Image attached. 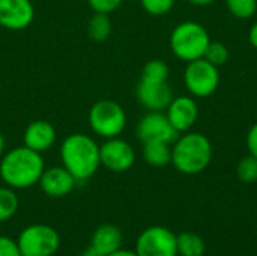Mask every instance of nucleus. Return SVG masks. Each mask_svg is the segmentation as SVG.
<instances>
[{"label":"nucleus","mask_w":257,"mask_h":256,"mask_svg":"<svg viewBox=\"0 0 257 256\" xmlns=\"http://www.w3.org/2000/svg\"><path fill=\"white\" fill-rule=\"evenodd\" d=\"M44 170L45 163L42 154L24 145L12 148L0 158V178L14 190L33 187L39 183Z\"/></svg>","instance_id":"f257e3e1"},{"label":"nucleus","mask_w":257,"mask_h":256,"mask_svg":"<svg viewBox=\"0 0 257 256\" xmlns=\"http://www.w3.org/2000/svg\"><path fill=\"white\" fill-rule=\"evenodd\" d=\"M60 160L77 183L87 181L101 167L99 145L87 134H69L60 145Z\"/></svg>","instance_id":"f03ea898"},{"label":"nucleus","mask_w":257,"mask_h":256,"mask_svg":"<svg viewBox=\"0 0 257 256\" xmlns=\"http://www.w3.org/2000/svg\"><path fill=\"white\" fill-rule=\"evenodd\" d=\"M212 143L203 133L187 131L172 145V164L184 175H197L212 161Z\"/></svg>","instance_id":"7ed1b4c3"},{"label":"nucleus","mask_w":257,"mask_h":256,"mask_svg":"<svg viewBox=\"0 0 257 256\" xmlns=\"http://www.w3.org/2000/svg\"><path fill=\"white\" fill-rule=\"evenodd\" d=\"M172 53L184 60L191 62L205 56V51L211 42L209 32L197 21H182L170 33Z\"/></svg>","instance_id":"20e7f679"},{"label":"nucleus","mask_w":257,"mask_h":256,"mask_svg":"<svg viewBox=\"0 0 257 256\" xmlns=\"http://www.w3.org/2000/svg\"><path fill=\"white\" fill-rule=\"evenodd\" d=\"M89 125L99 137H117L126 127V113L119 103L99 100L89 110Z\"/></svg>","instance_id":"39448f33"},{"label":"nucleus","mask_w":257,"mask_h":256,"mask_svg":"<svg viewBox=\"0 0 257 256\" xmlns=\"http://www.w3.org/2000/svg\"><path fill=\"white\" fill-rule=\"evenodd\" d=\"M17 243L21 256H53L60 247V237L54 228L35 223L20 232Z\"/></svg>","instance_id":"423d86ee"},{"label":"nucleus","mask_w":257,"mask_h":256,"mask_svg":"<svg viewBox=\"0 0 257 256\" xmlns=\"http://www.w3.org/2000/svg\"><path fill=\"white\" fill-rule=\"evenodd\" d=\"M184 83L196 98L211 97L220 84V71L205 57L191 60L184 71Z\"/></svg>","instance_id":"0eeeda50"},{"label":"nucleus","mask_w":257,"mask_h":256,"mask_svg":"<svg viewBox=\"0 0 257 256\" xmlns=\"http://www.w3.org/2000/svg\"><path fill=\"white\" fill-rule=\"evenodd\" d=\"M134 250L139 256H178L176 235L164 226H149L137 237Z\"/></svg>","instance_id":"6e6552de"},{"label":"nucleus","mask_w":257,"mask_h":256,"mask_svg":"<svg viewBox=\"0 0 257 256\" xmlns=\"http://www.w3.org/2000/svg\"><path fill=\"white\" fill-rule=\"evenodd\" d=\"M99 158L101 166L114 174H123L130 170L136 163V151L130 142L117 137L105 139L99 145Z\"/></svg>","instance_id":"1a4fd4ad"},{"label":"nucleus","mask_w":257,"mask_h":256,"mask_svg":"<svg viewBox=\"0 0 257 256\" xmlns=\"http://www.w3.org/2000/svg\"><path fill=\"white\" fill-rule=\"evenodd\" d=\"M137 137L142 140V143L151 140H160L173 145L175 140L179 137V133L173 128L166 113L151 110L139 121Z\"/></svg>","instance_id":"9d476101"},{"label":"nucleus","mask_w":257,"mask_h":256,"mask_svg":"<svg viewBox=\"0 0 257 256\" xmlns=\"http://www.w3.org/2000/svg\"><path fill=\"white\" fill-rule=\"evenodd\" d=\"M137 101L148 110H166L173 100V91L169 80H151L140 77L136 86Z\"/></svg>","instance_id":"9b49d317"},{"label":"nucleus","mask_w":257,"mask_h":256,"mask_svg":"<svg viewBox=\"0 0 257 256\" xmlns=\"http://www.w3.org/2000/svg\"><path fill=\"white\" fill-rule=\"evenodd\" d=\"M35 8L30 0H0V26L18 32L32 24Z\"/></svg>","instance_id":"f8f14e48"},{"label":"nucleus","mask_w":257,"mask_h":256,"mask_svg":"<svg viewBox=\"0 0 257 256\" xmlns=\"http://www.w3.org/2000/svg\"><path fill=\"white\" fill-rule=\"evenodd\" d=\"M166 115L173 125V128L182 134L187 131H191L194 124L199 119V106L197 101L191 97L181 95V97H173L170 104L166 109Z\"/></svg>","instance_id":"ddd939ff"},{"label":"nucleus","mask_w":257,"mask_h":256,"mask_svg":"<svg viewBox=\"0 0 257 256\" xmlns=\"http://www.w3.org/2000/svg\"><path fill=\"white\" fill-rule=\"evenodd\" d=\"M38 184L44 195L50 198H65L74 190L77 181L63 166H53L42 172Z\"/></svg>","instance_id":"4468645a"},{"label":"nucleus","mask_w":257,"mask_h":256,"mask_svg":"<svg viewBox=\"0 0 257 256\" xmlns=\"http://www.w3.org/2000/svg\"><path fill=\"white\" fill-rule=\"evenodd\" d=\"M57 139V133L56 128L53 127V124H50L48 121L44 119H38L30 122L23 134V142L24 146L36 151V152H45L48 149L53 148V145L56 143Z\"/></svg>","instance_id":"2eb2a0df"},{"label":"nucleus","mask_w":257,"mask_h":256,"mask_svg":"<svg viewBox=\"0 0 257 256\" xmlns=\"http://www.w3.org/2000/svg\"><path fill=\"white\" fill-rule=\"evenodd\" d=\"M122 231L111 223L101 225L99 228L95 229L90 238V246L99 250L102 255H110L122 247Z\"/></svg>","instance_id":"dca6fc26"},{"label":"nucleus","mask_w":257,"mask_h":256,"mask_svg":"<svg viewBox=\"0 0 257 256\" xmlns=\"http://www.w3.org/2000/svg\"><path fill=\"white\" fill-rule=\"evenodd\" d=\"M143 158L152 167H164L172 163V145L160 140L145 142Z\"/></svg>","instance_id":"f3484780"},{"label":"nucleus","mask_w":257,"mask_h":256,"mask_svg":"<svg viewBox=\"0 0 257 256\" xmlns=\"http://www.w3.org/2000/svg\"><path fill=\"white\" fill-rule=\"evenodd\" d=\"M178 256H203L206 244L196 232H181L176 235Z\"/></svg>","instance_id":"a211bd4d"},{"label":"nucleus","mask_w":257,"mask_h":256,"mask_svg":"<svg viewBox=\"0 0 257 256\" xmlns=\"http://www.w3.org/2000/svg\"><path fill=\"white\" fill-rule=\"evenodd\" d=\"M111 33V20L108 14L95 12L87 23V35L95 42H104Z\"/></svg>","instance_id":"6ab92c4d"},{"label":"nucleus","mask_w":257,"mask_h":256,"mask_svg":"<svg viewBox=\"0 0 257 256\" xmlns=\"http://www.w3.org/2000/svg\"><path fill=\"white\" fill-rule=\"evenodd\" d=\"M20 207L18 196L11 187H0V222L12 219Z\"/></svg>","instance_id":"aec40b11"},{"label":"nucleus","mask_w":257,"mask_h":256,"mask_svg":"<svg viewBox=\"0 0 257 256\" xmlns=\"http://www.w3.org/2000/svg\"><path fill=\"white\" fill-rule=\"evenodd\" d=\"M226 6L239 20H248L257 14V0H226Z\"/></svg>","instance_id":"412c9836"},{"label":"nucleus","mask_w":257,"mask_h":256,"mask_svg":"<svg viewBox=\"0 0 257 256\" xmlns=\"http://www.w3.org/2000/svg\"><path fill=\"white\" fill-rule=\"evenodd\" d=\"M236 174L238 178L245 183V184H251L257 181V158L253 155H245L239 160L238 166H236Z\"/></svg>","instance_id":"4be33fe9"},{"label":"nucleus","mask_w":257,"mask_h":256,"mask_svg":"<svg viewBox=\"0 0 257 256\" xmlns=\"http://www.w3.org/2000/svg\"><path fill=\"white\" fill-rule=\"evenodd\" d=\"M169 74H170V69L164 60L152 59L143 66L140 77L151 78V80H169Z\"/></svg>","instance_id":"5701e85b"},{"label":"nucleus","mask_w":257,"mask_h":256,"mask_svg":"<svg viewBox=\"0 0 257 256\" xmlns=\"http://www.w3.org/2000/svg\"><path fill=\"white\" fill-rule=\"evenodd\" d=\"M203 57L208 62H211L212 65H215L217 68H220V66H223L229 60V48L223 42L211 41Z\"/></svg>","instance_id":"b1692460"},{"label":"nucleus","mask_w":257,"mask_h":256,"mask_svg":"<svg viewBox=\"0 0 257 256\" xmlns=\"http://www.w3.org/2000/svg\"><path fill=\"white\" fill-rule=\"evenodd\" d=\"M140 3L142 8L154 17L166 15L175 6V0H140Z\"/></svg>","instance_id":"393cba45"},{"label":"nucleus","mask_w":257,"mask_h":256,"mask_svg":"<svg viewBox=\"0 0 257 256\" xmlns=\"http://www.w3.org/2000/svg\"><path fill=\"white\" fill-rule=\"evenodd\" d=\"M87 2L90 9L98 14H111L123 3V0H87Z\"/></svg>","instance_id":"a878e982"},{"label":"nucleus","mask_w":257,"mask_h":256,"mask_svg":"<svg viewBox=\"0 0 257 256\" xmlns=\"http://www.w3.org/2000/svg\"><path fill=\"white\" fill-rule=\"evenodd\" d=\"M0 256H21L17 240L8 235H0Z\"/></svg>","instance_id":"bb28decb"},{"label":"nucleus","mask_w":257,"mask_h":256,"mask_svg":"<svg viewBox=\"0 0 257 256\" xmlns=\"http://www.w3.org/2000/svg\"><path fill=\"white\" fill-rule=\"evenodd\" d=\"M245 143H247L248 154L257 158V122L250 127L247 137H245Z\"/></svg>","instance_id":"cd10ccee"},{"label":"nucleus","mask_w":257,"mask_h":256,"mask_svg":"<svg viewBox=\"0 0 257 256\" xmlns=\"http://www.w3.org/2000/svg\"><path fill=\"white\" fill-rule=\"evenodd\" d=\"M248 41H250V44L257 50V21L250 27V30H248Z\"/></svg>","instance_id":"c85d7f7f"},{"label":"nucleus","mask_w":257,"mask_h":256,"mask_svg":"<svg viewBox=\"0 0 257 256\" xmlns=\"http://www.w3.org/2000/svg\"><path fill=\"white\" fill-rule=\"evenodd\" d=\"M107 256H139L136 253V250H130V249H119V250H116V252H113V253H110V255Z\"/></svg>","instance_id":"c756f323"},{"label":"nucleus","mask_w":257,"mask_h":256,"mask_svg":"<svg viewBox=\"0 0 257 256\" xmlns=\"http://www.w3.org/2000/svg\"><path fill=\"white\" fill-rule=\"evenodd\" d=\"M81 256H105V255H102L99 250H96L95 247H92V246H89L83 253H81Z\"/></svg>","instance_id":"7c9ffc66"},{"label":"nucleus","mask_w":257,"mask_h":256,"mask_svg":"<svg viewBox=\"0 0 257 256\" xmlns=\"http://www.w3.org/2000/svg\"><path fill=\"white\" fill-rule=\"evenodd\" d=\"M187 2H190V3L194 5V6H209V5H212L215 0H187Z\"/></svg>","instance_id":"2f4dec72"},{"label":"nucleus","mask_w":257,"mask_h":256,"mask_svg":"<svg viewBox=\"0 0 257 256\" xmlns=\"http://www.w3.org/2000/svg\"><path fill=\"white\" fill-rule=\"evenodd\" d=\"M5 148H6V140H5L3 134L0 133V158H2L3 154H5Z\"/></svg>","instance_id":"473e14b6"}]
</instances>
